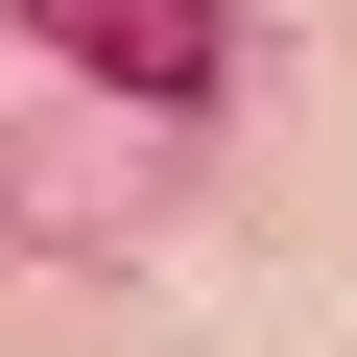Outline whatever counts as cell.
Masks as SVG:
<instances>
[{
	"mask_svg": "<svg viewBox=\"0 0 357 357\" xmlns=\"http://www.w3.org/2000/svg\"><path fill=\"white\" fill-rule=\"evenodd\" d=\"M24 24H48L96 96H215V72H238V24H215V0H24Z\"/></svg>",
	"mask_w": 357,
	"mask_h": 357,
	"instance_id": "obj_1",
	"label": "cell"
}]
</instances>
